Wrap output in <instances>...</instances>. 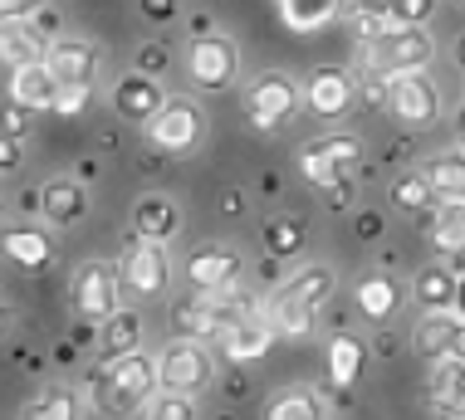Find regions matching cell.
<instances>
[{
    "mask_svg": "<svg viewBox=\"0 0 465 420\" xmlns=\"http://www.w3.org/2000/svg\"><path fill=\"white\" fill-rule=\"evenodd\" d=\"M162 391V366L153 352H128V357H113L104 372H94L89 381V405L98 415H137L147 411V401H153Z\"/></svg>",
    "mask_w": 465,
    "mask_h": 420,
    "instance_id": "obj_1",
    "label": "cell"
},
{
    "mask_svg": "<svg viewBox=\"0 0 465 420\" xmlns=\"http://www.w3.org/2000/svg\"><path fill=\"white\" fill-rule=\"evenodd\" d=\"M118 274H123V294L128 298H167L172 288V259H167V245L162 239H143L133 235L128 249L118 254Z\"/></svg>",
    "mask_w": 465,
    "mask_h": 420,
    "instance_id": "obj_2",
    "label": "cell"
},
{
    "mask_svg": "<svg viewBox=\"0 0 465 420\" xmlns=\"http://www.w3.org/2000/svg\"><path fill=\"white\" fill-rule=\"evenodd\" d=\"M186 79H192L201 93H225L235 79H241V44L231 34H196L186 44Z\"/></svg>",
    "mask_w": 465,
    "mask_h": 420,
    "instance_id": "obj_3",
    "label": "cell"
},
{
    "mask_svg": "<svg viewBox=\"0 0 465 420\" xmlns=\"http://www.w3.org/2000/svg\"><path fill=\"white\" fill-rule=\"evenodd\" d=\"M69 298H74V313L84 317V323H104L108 313L123 308V274L118 264L108 259H84L79 269H74V284H69Z\"/></svg>",
    "mask_w": 465,
    "mask_h": 420,
    "instance_id": "obj_4",
    "label": "cell"
},
{
    "mask_svg": "<svg viewBox=\"0 0 465 420\" xmlns=\"http://www.w3.org/2000/svg\"><path fill=\"white\" fill-rule=\"evenodd\" d=\"M358 54H362V63H372L382 73H407V69H426L436 44L421 24H392V30H382L377 40L362 44Z\"/></svg>",
    "mask_w": 465,
    "mask_h": 420,
    "instance_id": "obj_5",
    "label": "cell"
},
{
    "mask_svg": "<svg viewBox=\"0 0 465 420\" xmlns=\"http://www.w3.org/2000/svg\"><path fill=\"white\" fill-rule=\"evenodd\" d=\"M299 112V83L284 69H265L255 83L245 88V118L260 132H280V127Z\"/></svg>",
    "mask_w": 465,
    "mask_h": 420,
    "instance_id": "obj_6",
    "label": "cell"
},
{
    "mask_svg": "<svg viewBox=\"0 0 465 420\" xmlns=\"http://www.w3.org/2000/svg\"><path fill=\"white\" fill-rule=\"evenodd\" d=\"M387 112L407 127H426L441 118V88L426 69H407L387 79Z\"/></svg>",
    "mask_w": 465,
    "mask_h": 420,
    "instance_id": "obj_7",
    "label": "cell"
},
{
    "mask_svg": "<svg viewBox=\"0 0 465 420\" xmlns=\"http://www.w3.org/2000/svg\"><path fill=\"white\" fill-rule=\"evenodd\" d=\"M201 137H206V118H201V108L192 103V98H167L162 112L147 122V142H153L157 151H167V157L196 151Z\"/></svg>",
    "mask_w": 465,
    "mask_h": 420,
    "instance_id": "obj_8",
    "label": "cell"
},
{
    "mask_svg": "<svg viewBox=\"0 0 465 420\" xmlns=\"http://www.w3.org/2000/svg\"><path fill=\"white\" fill-rule=\"evenodd\" d=\"M157 366H162V386L182 391V396H196V391L211 386V357H206V347H201V337L167 342V352L157 357Z\"/></svg>",
    "mask_w": 465,
    "mask_h": 420,
    "instance_id": "obj_9",
    "label": "cell"
},
{
    "mask_svg": "<svg viewBox=\"0 0 465 420\" xmlns=\"http://www.w3.org/2000/svg\"><path fill=\"white\" fill-rule=\"evenodd\" d=\"M304 103L319 118H343V112L358 108V79L348 69H333V63H319L304 79Z\"/></svg>",
    "mask_w": 465,
    "mask_h": 420,
    "instance_id": "obj_10",
    "label": "cell"
},
{
    "mask_svg": "<svg viewBox=\"0 0 465 420\" xmlns=\"http://www.w3.org/2000/svg\"><path fill=\"white\" fill-rule=\"evenodd\" d=\"M162 103H167V93H162V83L153 79V73L143 69H128L118 83H113V112H118L123 122H153Z\"/></svg>",
    "mask_w": 465,
    "mask_h": 420,
    "instance_id": "obj_11",
    "label": "cell"
},
{
    "mask_svg": "<svg viewBox=\"0 0 465 420\" xmlns=\"http://www.w3.org/2000/svg\"><path fill=\"white\" fill-rule=\"evenodd\" d=\"M45 63L54 69L59 88H94L98 83V49L89 40H74V34H59L49 44Z\"/></svg>",
    "mask_w": 465,
    "mask_h": 420,
    "instance_id": "obj_12",
    "label": "cell"
},
{
    "mask_svg": "<svg viewBox=\"0 0 465 420\" xmlns=\"http://www.w3.org/2000/svg\"><path fill=\"white\" fill-rule=\"evenodd\" d=\"M241 278V249L231 245H201L186 259V284L192 288H231Z\"/></svg>",
    "mask_w": 465,
    "mask_h": 420,
    "instance_id": "obj_13",
    "label": "cell"
},
{
    "mask_svg": "<svg viewBox=\"0 0 465 420\" xmlns=\"http://www.w3.org/2000/svg\"><path fill=\"white\" fill-rule=\"evenodd\" d=\"M431 249L456 274H465V196H446L441 210L431 215Z\"/></svg>",
    "mask_w": 465,
    "mask_h": 420,
    "instance_id": "obj_14",
    "label": "cell"
},
{
    "mask_svg": "<svg viewBox=\"0 0 465 420\" xmlns=\"http://www.w3.org/2000/svg\"><path fill=\"white\" fill-rule=\"evenodd\" d=\"M59 79H54V69L40 59V63H25V69H15L10 73V98L15 103H25V108H35V112H54V103H59Z\"/></svg>",
    "mask_w": 465,
    "mask_h": 420,
    "instance_id": "obj_15",
    "label": "cell"
},
{
    "mask_svg": "<svg viewBox=\"0 0 465 420\" xmlns=\"http://www.w3.org/2000/svg\"><path fill=\"white\" fill-rule=\"evenodd\" d=\"M45 220L54 225H79L84 215H89V190H84V176H54V181H45Z\"/></svg>",
    "mask_w": 465,
    "mask_h": 420,
    "instance_id": "obj_16",
    "label": "cell"
},
{
    "mask_svg": "<svg viewBox=\"0 0 465 420\" xmlns=\"http://www.w3.org/2000/svg\"><path fill=\"white\" fill-rule=\"evenodd\" d=\"M5 259L25 274H45L49 264H54V245H49V235L35 230V225H10L5 230Z\"/></svg>",
    "mask_w": 465,
    "mask_h": 420,
    "instance_id": "obj_17",
    "label": "cell"
},
{
    "mask_svg": "<svg viewBox=\"0 0 465 420\" xmlns=\"http://www.w3.org/2000/svg\"><path fill=\"white\" fill-rule=\"evenodd\" d=\"M274 337H280V327L270 323V308H260V313H250L245 323H235V333L225 337V357L231 362H255L274 347Z\"/></svg>",
    "mask_w": 465,
    "mask_h": 420,
    "instance_id": "obj_18",
    "label": "cell"
},
{
    "mask_svg": "<svg viewBox=\"0 0 465 420\" xmlns=\"http://www.w3.org/2000/svg\"><path fill=\"white\" fill-rule=\"evenodd\" d=\"M45 54H49V40L30 20H5V34H0V63H5V73L25 69V63H40Z\"/></svg>",
    "mask_w": 465,
    "mask_h": 420,
    "instance_id": "obj_19",
    "label": "cell"
},
{
    "mask_svg": "<svg viewBox=\"0 0 465 420\" xmlns=\"http://www.w3.org/2000/svg\"><path fill=\"white\" fill-rule=\"evenodd\" d=\"M137 347H143V313L137 308H118L98 323V352H104V362L128 357Z\"/></svg>",
    "mask_w": 465,
    "mask_h": 420,
    "instance_id": "obj_20",
    "label": "cell"
},
{
    "mask_svg": "<svg viewBox=\"0 0 465 420\" xmlns=\"http://www.w3.org/2000/svg\"><path fill=\"white\" fill-rule=\"evenodd\" d=\"M353 298H358V313L368 317V323H387V317H397V308H401V284L392 274H368L353 288Z\"/></svg>",
    "mask_w": 465,
    "mask_h": 420,
    "instance_id": "obj_21",
    "label": "cell"
},
{
    "mask_svg": "<svg viewBox=\"0 0 465 420\" xmlns=\"http://www.w3.org/2000/svg\"><path fill=\"white\" fill-rule=\"evenodd\" d=\"M456 327H460V313L456 308H426V317L417 323V333H411V347L421 352V357H446L450 342H456Z\"/></svg>",
    "mask_w": 465,
    "mask_h": 420,
    "instance_id": "obj_22",
    "label": "cell"
},
{
    "mask_svg": "<svg viewBox=\"0 0 465 420\" xmlns=\"http://www.w3.org/2000/svg\"><path fill=\"white\" fill-rule=\"evenodd\" d=\"M411 294H417L421 308H456L460 274L450 269V264H426V269L411 278Z\"/></svg>",
    "mask_w": 465,
    "mask_h": 420,
    "instance_id": "obj_23",
    "label": "cell"
},
{
    "mask_svg": "<svg viewBox=\"0 0 465 420\" xmlns=\"http://www.w3.org/2000/svg\"><path fill=\"white\" fill-rule=\"evenodd\" d=\"M177 206H172L167 196H143L133 206V235H143V239H162L167 245L172 235H177Z\"/></svg>",
    "mask_w": 465,
    "mask_h": 420,
    "instance_id": "obj_24",
    "label": "cell"
},
{
    "mask_svg": "<svg viewBox=\"0 0 465 420\" xmlns=\"http://www.w3.org/2000/svg\"><path fill=\"white\" fill-rule=\"evenodd\" d=\"M362 362H368L362 337H353V333L338 327V337L329 342V376H333V386H353V381L362 376Z\"/></svg>",
    "mask_w": 465,
    "mask_h": 420,
    "instance_id": "obj_25",
    "label": "cell"
},
{
    "mask_svg": "<svg viewBox=\"0 0 465 420\" xmlns=\"http://www.w3.org/2000/svg\"><path fill=\"white\" fill-rule=\"evenodd\" d=\"M84 405H89V396L84 391H74V386H45L40 396H30L25 401V415H35V420H69V415H79Z\"/></svg>",
    "mask_w": 465,
    "mask_h": 420,
    "instance_id": "obj_26",
    "label": "cell"
},
{
    "mask_svg": "<svg viewBox=\"0 0 465 420\" xmlns=\"http://www.w3.org/2000/svg\"><path fill=\"white\" fill-rule=\"evenodd\" d=\"M421 176L436 186V196H465V147L426 157L421 161Z\"/></svg>",
    "mask_w": 465,
    "mask_h": 420,
    "instance_id": "obj_27",
    "label": "cell"
},
{
    "mask_svg": "<svg viewBox=\"0 0 465 420\" xmlns=\"http://www.w3.org/2000/svg\"><path fill=\"white\" fill-rule=\"evenodd\" d=\"M313 303L304 298H294V294H280L274 288V298H270V323L280 327V337H309L313 333Z\"/></svg>",
    "mask_w": 465,
    "mask_h": 420,
    "instance_id": "obj_28",
    "label": "cell"
},
{
    "mask_svg": "<svg viewBox=\"0 0 465 420\" xmlns=\"http://www.w3.org/2000/svg\"><path fill=\"white\" fill-rule=\"evenodd\" d=\"M333 284H338V274L329 269V264H304L294 278H284V284H280V294H294V298L313 303V308H323V303L333 298Z\"/></svg>",
    "mask_w": 465,
    "mask_h": 420,
    "instance_id": "obj_29",
    "label": "cell"
},
{
    "mask_svg": "<svg viewBox=\"0 0 465 420\" xmlns=\"http://www.w3.org/2000/svg\"><path fill=\"white\" fill-rule=\"evenodd\" d=\"M265 415L270 420H309V415H333V405H329V396H319V391L294 386V391H284V396H274L265 405Z\"/></svg>",
    "mask_w": 465,
    "mask_h": 420,
    "instance_id": "obj_30",
    "label": "cell"
},
{
    "mask_svg": "<svg viewBox=\"0 0 465 420\" xmlns=\"http://www.w3.org/2000/svg\"><path fill=\"white\" fill-rule=\"evenodd\" d=\"M338 5H343V0H280V15H284L289 30L313 34L338 15Z\"/></svg>",
    "mask_w": 465,
    "mask_h": 420,
    "instance_id": "obj_31",
    "label": "cell"
},
{
    "mask_svg": "<svg viewBox=\"0 0 465 420\" xmlns=\"http://www.w3.org/2000/svg\"><path fill=\"white\" fill-rule=\"evenodd\" d=\"M387 200H392L397 210H407V215H417V225H421V215L431 210V200H436V186L426 181V176H397L392 190H387Z\"/></svg>",
    "mask_w": 465,
    "mask_h": 420,
    "instance_id": "obj_32",
    "label": "cell"
},
{
    "mask_svg": "<svg viewBox=\"0 0 465 420\" xmlns=\"http://www.w3.org/2000/svg\"><path fill=\"white\" fill-rule=\"evenodd\" d=\"M265 249H270V259H294L304 249V220H294V215L265 220Z\"/></svg>",
    "mask_w": 465,
    "mask_h": 420,
    "instance_id": "obj_33",
    "label": "cell"
},
{
    "mask_svg": "<svg viewBox=\"0 0 465 420\" xmlns=\"http://www.w3.org/2000/svg\"><path fill=\"white\" fill-rule=\"evenodd\" d=\"M299 171H304V181L319 190V196H329V190L348 176V171H338V167H333V157L323 151V142H319V147H309V151H299Z\"/></svg>",
    "mask_w": 465,
    "mask_h": 420,
    "instance_id": "obj_34",
    "label": "cell"
},
{
    "mask_svg": "<svg viewBox=\"0 0 465 420\" xmlns=\"http://www.w3.org/2000/svg\"><path fill=\"white\" fill-rule=\"evenodd\" d=\"M147 415L153 420H186V415H196V405H192V396H182V391H167L162 386L153 401H147Z\"/></svg>",
    "mask_w": 465,
    "mask_h": 420,
    "instance_id": "obj_35",
    "label": "cell"
},
{
    "mask_svg": "<svg viewBox=\"0 0 465 420\" xmlns=\"http://www.w3.org/2000/svg\"><path fill=\"white\" fill-rule=\"evenodd\" d=\"M323 151L333 157V167L338 171H353L358 161H362V142L353 132H333V137H323Z\"/></svg>",
    "mask_w": 465,
    "mask_h": 420,
    "instance_id": "obj_36",
    "label": "cell"
},
{
    "mask_svg": "<svg viewBox=\"0 0 465 420\" xmlns=\"http://www.w3.org/2000/svg\"><path fill=\"white\" fill-rule=\"evenodd\" d=\"M167 44H143L133 54V69H143V73H153V79H162V73H167Z\"/></svg>",
    "mask_w": 465,
    "mask_h": 420,
    "instance_id": "obj_37",
    "label": "cell"
},
{
    "mask_svg": "<svg viewBox=\"0 0 465 420\" xmlns=\"http://www.w3.org/2000/svg\"><path fill=\"white\" fill-rule=\"evenodd\" d=\"M431 10H436V0H397L392 20L397 24H426V20H431Z\"/></svg>",
    "mask_w": 465,
    "mask_h": 420,
    "instance_id": "obj_38",
    "label": "cell"
},
{
    "mask_svg": "<svg viewBox=\"0 0 465 420\" xmlns=\"http://www.w3.org/2000/svg\"><path fill=\"white\" fill-rule=\"evenodd\" d=\"M89 103H94V88H64V93H59V103H54V112L79 118V112H89Z\"/></svg>",
    "mask_w": 465,
    "mask_h": 420,
    "instance_id": "obj_39",
    "label": "cell"
},
{
    "mask_svg": "<svg viewBox=\"0 0 465 420\" xmlns=\"http://www.w3.org/2000/svg\"><path fill=\"white\" fill-rule=\"evenodd\" d=\"M431 411H441V415H465V376H460L450 391H441V396H431Z\"/></svg>",
    "mask_w": 465,
    "mask_h": 420,
    "instance_id": "obj_40",
    "label": "cell"
},
{
    "mask_svg": "<svg viewBox=\"0 0 465 420\" xmlns=\"http://www.w3.org/2000/svg\"><path fill=\"white\" fill-rule=\"evenodd\" d=\"M30 118H35V108H25V103L10 98V103H5V137H25V132H30Z\"/></svg>",
    "mask_w": 465,
    "mask_h": 420,
    "instance_id": "obj_41",
    "label": "cell"
},
{
    "mask_svg": "<svg viewBox=\"0 0 465 420\" xmlns=\"http://www.w3.org/2000/svg\"><path fill=\"white\" fill-rule=\"evenodd\" d=\"M397 0H348V15H368V20H392Z\"/></svg>",
    "mask_w": 465,
    "mask_h": 420,
    "instance_id": "obj_42",
    "label": "cell"
},
{
    "mask_svg": "<svg viewBox=\"0 0 465 420\" xmlns=\"http://www.w3.org/2000/svg\"><path fill=\"white\" fill-rule=\"evenodd\" d=\"M30 24H35V30L45 34L49 44H54L59 34H64V30H59V24H64V20H59V10H49V5H40V10H35V15H30Z\"/></svg>",
    "mask_w": 465,
    "mask_h": 420,
    "instance_id": "obj_43",
    "label": "cell"
},
{
    "mask_svg": "<svg viewBox=\"0 0 465 420\" xmlns=\"http://www.w3.org/2000/svg\"><path fill=\"white\" fill-rule=\"evenodd\" d=\"M137 10H143L153 24H167L172 15H177V0H137Z\"/></svg>",
    "mask_w": 465,
    "mask_h": 420,
    "instance_id": "obj_44",
    "label": "cell"
},
{
    "mask_svg": "<svg viewBox=\"0 0 465 420\" xmlns=\"http://www.w3.org/2000/svg\"><path fill=\"white\" fill-rule=\"evenodd\" d=\"M25 137H5V151H0V171H5V176H15L20 171V157H25Z\"/></svg>",
    "mask_w": 465,
    "mask_h": 420,
    "instance_id": "obj_45",
    "label": "cell"
},
{
    "mask_svg": "<svg viewBox=\"0 0 465 420\" xmlns=\"http://www.w3.org/2000/svg\"><path fill=\"white\" fill-rule=\"evenodd\" d=\"M40 5H45V0H0V15H5V20H30Z\"/></svg>",
    "mask_w": 465,
    "mask_h": 420,
    "instance_id": "obj_46",
    "label": "cell"
},
{
    "mask_svg": "<svg viewBox=\"0 0 465 420\" xmlns=\"http://www.w3.org/2000/svg\"><path fill=\"white\" fill-rule=\"evenodd\" d=\"M323 200H329L333 210L353 206V176H343V181H338V186H333V190H329V196H323Z\"/></svg>",
    "mask_w": 465,
    "mask_h": 420,
    "instance_id": "obj_47",
    "label": "cell"
},
{
    "mask_svg": "<svg viewBox=\"0 0 465 420\" xmlns=\"http://www.w3.org/2000/svg\"><path fill=\"white\" fill-rule=\"evenodd\" d=\"M358 235H362V239H377V235H382V215H377V210H362V215H358Z\"/></svg>",
    "mask_w": 465,
    "mask_h": 420,
    "instance_id": "obj_48",
    "label": "cell"
},
{
    "mask_svg": "<svg viewBox=\"0 0 465 420\" xmlns=\"http://www.w3.org/2000/svg\"><path fill=\"white\" fill-rule=\"evenodd\" d=\"M186 30H192V40H196V34H216V20H211V15H192V20H186Z\"/></svg>",
    "mask_w": 465,
    "mask_h": 420,
    "instance_id": "obj_49",
    "label": "cell"
},
{
    "mask_svg": "<svg viewBox=\"0 0 465 420\" xmlns=\"http://www.w3.org/2000/svg\"><path fill=\"white\" fill-rule=\"evenodd\" d=\"M221 210H225V215H241V210H245V196H241V190H225V196H221Z\"/></svg>",
    "mask_w": 465,
    "mask_h": 420,
    "instance_id": "obj_50",
    "label": "cell"
},
{
    "mask_svg": "<svg viewBox=\"0 0 465 420\" xmlns=\"http://www.w3.org/2000/svg\"><path fill=\"white\" fill-rule=\"evenodd\" d=\"M450 352H456V357H465V317H460V327H456V342H450Z\"/></svg>",
    "mask_w": 465,
    "mask_h": 420,
    "instance_id": "obj_51",
    "label": "cell"
},
{
    "mask_svg": "<svg viewBox=\"0 0 465 420\" xmlns=\"http://www.w3.org/2000/svg\"><path fill=\"white\" fill-rule=\"evenodd\" d=\"M450 127H456V142H460V147H465V108H460V112H456V122H450Z\"/></svg>",
    "mask_w": 465,
    "mask_h": 420,
    "instance_id": "obj_52",
    "label": "cell"
},
{
    "mask_svg": "<svg viewBox=\"0 0 465 420\" xmlns=\"http://www.w3.org/2000/svg\"><path fill=\"white\" fill-rule=\"evenodd\" d=\"M456 63H460V73H465V34L456 40Z\"/></svg>",
    "mask_w": 465,
    "mask_h": 420,
    "instance_id": "obj_53",
    "label": "cell"
},
{
    "mask_svg": "<svg viewBox=\"0 0 465 420\" xmlns=\"http://www.w3.org/2000/svg\"><path fill=\"white\" fill-rule=\"evenodd\" d=\"M456 313L465 317V274H460V294H456Z\"/></svg>",
    "mask_w": 465,
    "mask_h": 420,
    "instance_id": "obj_54",
    "label": "cell"
},
{
    "mask_svg": "<svg viewBox=\"0 0 465 420\" xmlns=\"http://www.w3.org/2000/svg\"><path fill=\"white\" fill-rule=\"evenodd\" d=\"M460 5H465V0H460Z\"/></svg>",
    "mask_w": 465,
    "mask_h": 420,
    "instance_id": "obj_55",
    "label": "cell"
}]
</instances>
